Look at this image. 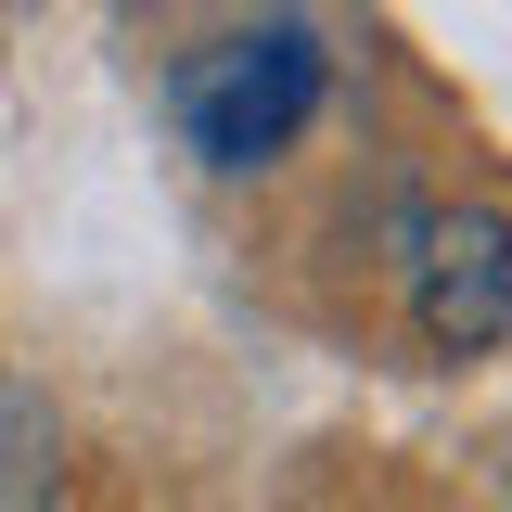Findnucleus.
Instances as JSON below:
<instances>
[{
	"instance_id": "nucleus-1",
	"label": "nucleus",
	"mask_w": 512,
	"mask_h": 512,
	"mask_svg": "<svg viewBox=\"0 0 512 512\" xmlns=\"http://www.w3.org/2000/svg\"><path fill=\"white\" fill-rule=\"evenodd\" d=\"M308 116H320V52L295 26H244L180 64V128L205 167H269V154H295Z\"/></svg>"
},
{
	"instance_id": "nucleus-3",
	"label": "nucleus",
	"mask_w": 512,
	"mask_h": 512,
	"mask_svg": "<svg viewBox=\"0 0 512 512\" xmlns=\"http://www.w3.org/2000/svg\"><path fill=\"white\" fill-rule=\"evenodd\" d=\"M64 500V410L26 372H0V512H52Z\"/></svg>"
},
{
	"instance_id": "nucleus-2",
	"label": "nucleus",
	"mask_w": 512,
	"mask_h": 512,
	"mask_svg": "<svg viewBox=\"0 0 512 512\" xmlns=\"http://www.w3.org/2000/svg\"><path fill=\"white\" fill-rule=\"evenodd\" d=\"M410 320L436 359H487L512 333V218L500 205H448L410 231Z\"/></svg>"
}]
</instances>
